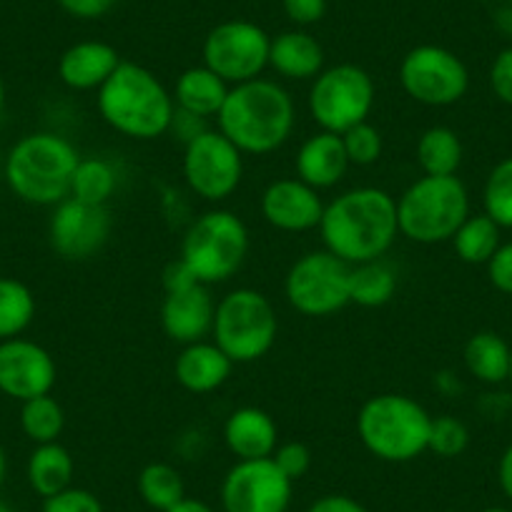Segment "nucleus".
<instances>
[{
    "instance_id": "a211bd4d",
    "label": "nucleus",
    "mask_w": 512,
    "mask_h": 512,
    "mask_svg": "<svg viewBox=\"0 0 512 512\" xmlns=\"http://www.w3.org/2000/svg\"><path fill=\"white\" fill-rule=\"evenodd\" d=\"M216 314V299L211 287L191 284V287L169 292L161 302V329L176 344L201 342L211 334Z\"/></svg>"
},
{
    "instance_id": "a19ab883",
    "label": "nucleus",
    "mask_w": 512,
    "mask_h": 512,
    "mask_svg": "<svg viewBox=\"0 0 512 512\" xmlns=\"http://www.w3.org/2000/svg\"><path fill=\"white\" fill-rule=\"evenodd\" d=\"M282 6L294 26H312L327 13V0H282Z\"/></svg>"
},
{
    "instance_id": "603ef678",
    "label": "nucleus",
    "mask_w": 512,
    "mask_h": 512,
    "mask_svg": "<svg viewBox=\"0 0 512 512\" xmlns=\"http://www.w3.org/2000/svg\"><path fill=\"white\" fill-rule=\"evenodd\" d=\"M510 382H512V362H510Z\"/></svg>"
},
{
    "instance_id": "de8ad7c7",
    "label": "nucleus",
    "mask_w": 512,
    "mask_h": 512,
    "mask_svg": "<svg viewBox=\"0 0 512 512\" xmlns=\"http://www.w3.org/2000/svg\"><path fill=\"white\" fill-rule=\"evenodd\" d=\"M6 470H8V460H6V450L0 447V485L6 480Z\"/></svg>"
},
{
    "instance_id": "20e7f679",
    "label": "nucleus",
    "mask_w": 512,
    "mask_h": 512,
    "mask_svg": "<svg viewBox=\"0 0 512 512\" xmlns=\"http://www.w3.org/2000/svg\"><path fill=\"white\" fill-rule=\"evenodd\" d=\"M81 154L53 131L28 134L8 151L6 181L13 194L33 206H58L71 196L73 171Z\"/></svg>"
},
{
    "instance_id": "ea45409f",
    "label": "nucleus",
    "mask_w": 512,
    "mask_h": 512,
    "mask_svg": "<svg viewBox=\"0 0 512 512\" xmlns=\"http://www.w3.org/2000/svg\"><path fill=\"white\" fill-rule=\"evenodd\" d=\"M490 88L502 103L512 106V48L497 53L490 68Z\"/></svg>"
},
{
    "instance_id": "5701e85b",
    "label": "nucleus",
    "mask_w": 512,
    "mask_h": 512,
    "mask_svg": "<svg viewBox=\"0 0 512 512\" xmlns=\"http://www.w3.org/2000/svg\"><path fill=\"white\" fill-rule=\"evenodd\" d=\"M269 68L287 81H314L324 71V48L312 33L284 31L272 38Z\"/></svg>"
},
{
    "instance_id": "6e6552de",
    "label": "nucleus",
    "mask_w": 512,
    "mask_h": 512,
    "mask_svg": "<svg viewBox=\"0 0 512 512\" xmlns=\"http://www.w3.org/2000/svg\"><path fill=\"white\" fill-rule=\"evenodd\" d=\"M277 337V309L259 289H231L216 302L211 342L234 364H251L267 357Z\"/></svg>"
},
{
    "instance_id": "b1692460",
    "label": "nucleus",
    "mask_w": 512,
    "mask_h": 512,
    "mask_svg": "<svg viewBox=\"0 0 512 512\" xmlns=\"http://www.w3.org/2000/svg\"><path fill=\"white\" fill-rule=\"evenodd\" d=\"M229 83L224 78L216 76L211 68L191 66L176 78V86L171 91L176 103V111H184L189 116L201 118V121H211L219 116L224 108L226 96H229Z\"/></svg>"
},
{
    "instance_id": "6ab92c4d",
    "label": "nucleus",
    "mask_w": 512,
    "mask_h": 512,
    "mask_svg": "<svg viewBox=\"0 0 512 512\" xmlns=\"http://www.w3.org/2000/svg\"><path fill=\"white\" fill-rule=\"evenodd\" d=\"M349 166L352 164H349L347 151H344L342 136L329 134V131H317L309 139H304L297 156H294L297 179L317 191L334 189L337 184H342Z\"/></svg>"
},
{
    "instance_id": "c9c22d12",
    "label": "nucleus",
    "mask_w": 512,
    "mask_h": 512,
    "mask_svg": "<svg viewBox=\"0 0 512 512\" xmlns=\"http://www.w3.org/2000/svg\"><path fill=\"white\" fill-rule=\"evenodd\" d=\"M344 151H347V159L352 166H372L382 159L384 141L379 128L372 126L369 121L357 123L354 128L344 131L342 134Z\"/></svg>"
},
{
    "instance_id": "ddd939ff",
    "label": "nucleus",
    "mask_w": 512,
    "mask_h": 512,
    "mask_svg": "<svg viewBox=\"0 0 512 512\" xmlns=\"http://www.w3.org/2000/svg\"><path fill=\"white\" fill-rule=\"evenodd\" d=\"M269 46L272 38L262 26L251 21H224L211 28L201 56L204 66L211 68L229 86L254 81L269 68Z\"/></svg>"
},
{
    "instance_id": "3c124183",
    "label": "nucleus",
    "mask_w": 512,
    "mask_h": 512,
    "mask_svg": "<svg viewBox=\"0 0 512 512\" xmlns=\"http://www.w3.org/2000/svg\"><path fill=\"white\" fill-rule=\"evenodd\" d=\"M482 512H510V510H502V507H487V510Z\"/></svg>"
},
{
    "instance_id": "2eb2a0df",
    "label": "nucleus",
    "mask_w": 512,
    "mask_h": 512,
    "mask_svg": "<svg viewBox=\"0 0 512 512\" xmlns=\"http://www.w3.org/2000/svg\"><path fill=\"white\" fill-rule=\"evenodd\" d=\"M111 211L108 206H91L68 196L53 206L48 221V239L53 251L66 262H86L106 246L111 236Z\"/></svg>"
},
{
    "instance_id": "cd10ccee",
    "label": "nucleus",
    "mask_w": 512,
    "mask_h": 512,
    "mask_svg": "<svg viewBox=\"0 0 512 512\" xmlns=\"http://www.w3.org/2000/svg\"><path fill=\"white\" fill-rule=\"evenodd\" d=\"M397 287H400L397 269L390 262H384V259H374V262L354 264L352 267L349 297H352V304H357V307H384V304H390L395 299Z\"/></svg>"
},
{
    "instance_id": "c756f323",
    "label": "nucleus",
    "mask_w": 512,
    "mask_h": 512,
    "mask_svg": "<svg viewBox=\"0 0 512 512\" xmlns=\"http://www.w3.org/2000/svg\"><path fill=\"white\" fill-rule=\"evenodd\" d=\"M141 500L156 512H166L186 497L184 477L169 462H149L136 480Z\"/></svg>"
},
{
    "instance_id": "37998d69",
    "label": "nucleus",
    "mask_w": 512,
    "mask_h": 512,
    "mask_svg": "<svg viewBox=\"0 0 512 512\" xmlns=\"http://www.w3.org/2000/svg\"><path fill=\"white\" fill-rule=\"evenodd\" d=\"M161 284H164V294L169 292H179V289L191 287V284H201L196 282V277L191 274V269L186 267L181 259H174V262L166 264L164 274H161Z\"/></svg>"
},
{
    "instance_id": "79ce46f5",
    "label": "nucleus",
    "mask_w": 512,
    "mask_h": 512,
    "mask_svg": "<svg viewBox=\"0 0 512 512\" xmlns=\"http://www.w3.org/2000/svg\"><path fill=\"white\" fill-rule=\"evenodd\" d=\"M118 0H58V6L73 18H81V21H96L103 18Z\"/></svg>"
},
{
    "instance_id": "a18cd8bd",
    "label": "nucleus",
    "mask_w": 512,
    "mask_h": 512,
    "mask_svg": "<svg viewBox=\"0 0 512 512\" xmlns=\"http://www.w3.org/2000/svg\"><path fill=\"white\" fill-rule=\"evenodd\" d=\"M497 480H500L502 492L512 500V445H507V450L502 452L500 465H497Z\"/></svg>"
},
{
    "instance_id": "f257e3e1",
    "label": "nucleus",
    "mask_w": 512,
    "mask_h": 512,
    "mask_svg": "<svg viewBox=\"0 0 512 512\" xmlns=\"http://www.w3.org/2000/svg\"><path fill=\"white\" fill-rule=\"evenodd\" d=\"M319 236L324 249L349 267L384 259L400 236L397 199L379 186H357L324 204Z\"/></svg>"
},
{
    "instance_id": "f3484780",
    "label": "nucleus",
    "mask_w": 512,
    "mask_h": 512,
    "mask_svg": "<svg viewBox=\"0 0 512 512\" xmlns=\"http://www.w3.org/2000/svg\"><path fill=\"white\" fill-rule=\"evenodd\" d=\"M264 221L284 234H304L319 229L324 214V201L317 189L299 181L297 176L277 179L262 191L259 199Z\"/></svg>"
},
{
    "instance_id": "864d4df0",
    "label": "nucleus",
    "mask_w": 512,
    "mask_h": 512,
    "mask_svg": "<svg viewBox=\"0 0 512 512\" xmlns=\"http://www.w3.org/2000/svg\"><path fill=\"white\" fill-rule=\"evenodd\" d=\"M507 3H510V8H512V0H507Z\"/></svg>"
},
{
    "instance_id": "39448f33",
    "label": "nucleus",
    "mask_w": 512,
    "mask_h": 512,
    "mask_svg": "<svg viewBox=\"0 0 512 512\" xmlns=\"http://www.w3.org/2000/svg\"><path fill=\"white\" fill-rule=\"evenodd\" d=\"M357 437L382 462H412L427 452L432 415L402 392H382L359 407Z\"/></svg>"
},
{
    "instance_id": "393cba45",
    "label": "nucleus",
    "mask_w": 512,
    "mask_h": 512,
    "mask_svg": "<svg viewBox=\"0 0 512 512\" xmlns=\"http://www.w3.org/2000/svg\"><path fill=\"white\" fill-rule=\"evenodd\" d=\"M465 367L477 382L482 384H502L510 379L512 347L497 332H475L465 342L462 349Z\"/></svg>"
},
{
    "instance_id": "c85d7f7f",
    "label": "nucleus",
    "mask_w": 512,
    "mask_h": 512,
    "mask_svg": "<svg viewBox=\"0 0 512 512\" xmlns=\"http://www.w3.org/2000/svg\"><path fill=\"white\" fill-rule=\"evenodd\" d=\"M118 189L116 166L101 156H88L78 161L71 181V199L91 206H108Z\"/></svg>"
},
{
    "instance_id": "7ed1b4c3",
    "label": "nucleus",
    "mask_w": 512,
    "mask_h": 512,
    "mask_svg": "<svg viewBox=\"0 0 512 512\" xmlns=\"http://www.w3.org/2000/svg\"><path fill=\"white\" fill-rule=\"evenodd\" d=\"M98 116L116 134L134 141H154L171 131L176 103L154 71L121 61L96 91Z\"/></svg>"
},
{
    "instance_id": "aec40b11",
    "label": "nucleus",
    "mask_w": 512,
    "mask_h": 512,
    "mask_svg": "<svg viewBox=\"0 0 512 512\" xmlns=\"http://www.w3.org/2000/svg\"><path fill=\"white\" fill-rule=\"evenodd\" d=\"M224 445L236 460H264L279 447V427L262 407H236L224 422Z\"/></svg>"
},
{
    "instance_id": "72a5a7b5",
    "label": "nucleus",
    "mask_w": 512,
    "mask_h": 512,
    "mask_svg": "<svg viewBox=\"0 0 512 512\" xmlns=\"http://www.w3.org/2000/svg\"><path fill=\"white\" fill-rule=\"evenodd\" d=\"M482 204L500 229H512V156L492 166L482 189Z\"/></svg>"
},
{
    "instance_id": "f8f14e48",
    "label": "nucleus",
    "mask_w": 512,
    "mask_h": 512,
    "mask_svg": "<svg viewBox=\"0 0 512 512\" xmlns=\"http://www.w3.org/2000/svg\"><path fill=\"white\" fill-rule=\"evenodd\" d=\"M400 86L415 103L445 108L462 101L470 88V71L457 53L442 46H417L400 63Z\"/></svg>"
},
{
    "instance_id": "4c0bfd02",
    "label": "nucleus",
    "mask_w": 512,
    "mask_h": 512,
    "mask_svg": "<svg viewBox=\"0 0 512 512\" xmlns=\"http://www.w3.org/2000/svg\"><path fill=\"white\" fill-rule=\"evenodd\" d=\"M272 460L277 462V467L289 477V480L297 482L302 480V477L309 472V467H312V450H309L304 442H297V440L282 442V445L274 450Z\"/></svg>"
},
{
    "instance_id": "4be33fe9",
    "label": "nucleus",
    "mask_w": 512,
    "mask_h": 512,
    "mask_svg": "<svg viewBox=\"0 0 512 512\" xmlns=\"http://www.w3.org/2000/svg\"><path fill=\"white\" fill-rule=\"evenodd\" d=\"M121 56L103 41H81L66 48L58 61V78L71 91H98L116 71Z\"/></svg>"
},
{
    "instance_id": "4468645a",
    "label": "nucleus",
    "mask_w": 512,
    "mask_h": 512,
    "mask_svg": "<svg viewBox=\"0 0 512 512\" xmlns=\"http://www.w3.org/2000/svg\"><path fill=\"white\" fill-rule=\"evenodd\" d=\"M292 485L272 457L236 460L221 482V507L224 512H287Z\"/></svg>"
},
{
    "instance_id": "0eeeda50",
    "label": "nucleus",
    "mask_w": 512,
    "mask_h": 512,
    "mask_svg": "<svg viewBox=\"0 0 512 512\" xmlns=\"http://www.w3.org/2000/svg\"><path fill=\"white\" fill-rule=\"evenodd\" d=\"M249 229L239 214L229 209L204 211L191 221L181 241V262L196 282L214 287L241 272L249 256Z\"/></svg>"
},
{
    "instance_id": "c03bdc74",
    "label": "nucleus",
    "mask_w": 512,
    "mask_h": 512,
    "mask_svg": "<svg viewBox=\"0 0 512 512\" xmlns=\"http://www.w3.org/2000/svg\"><path fill=\"white\" fill-rule=\"evenodd\" d=\"M307 512H369L362 502L349 495H324L309 505Z\"/></svg>"
},
{
    "instance_id": "9d476101",
    "label": "nucleus",
    "mask_w": 512,
    "mask_h": 512,
    "mask_svg": "<svg viewBox=\"0 0 512 512\" xmlns=\"http://www.w3.org/2000/svg\"><path fill=\"white\" fill-rule=\"evenodd\" d=\"M349 279L352 267L332 251H307L289 267L284 277V297L302 317H332L352 304Z\"/></svg>"
},
{
    "instance_id": "dca6fc26",
    "label": "nucleus",
    "mask_w": 512,
    "mask_h": 512,
    "mask_svg": "<svg viewBox=\"0 0 512 512\" xmlns=\"http://www.w3.org/2000/svg\"><path fill=\"white\" fill-rule=\"evenodd\" d=\"M56 359L46 347L31 339L0 342V392L18 402L51 395L56 384Z\"/></svg>"
},
{
    "instance_id": "7c9ffc66",
    "label": "nucleus",
    "mask_w": 512,
    "mask_h": 512,
    "mask_svg": "<svg viewBox=\"0 0 512 512\" xmlns=\"http://www.w3.org/2000/svg\"><path fill=\"white\" fill-rule=\"evenodd\" d=\"M452 246L465 264H487L500 249V226L485 211L470 214L452 236Z\"/></svg>"
},
{
    "instance_id": "2f4dec72",
    "label": "nucleus",
    "mask_w": 512,
    "mask_h": 512,
    "mask_svg": "<svg viewBox=\"0 0 512 512\" xmlns=\"http://www.w3.org/2000/svg\"><path fill=\"white\" fill-rule=\"evenodd\" d=\"M36 317V297L23 282L0 277V342L16 339Z\"/></svg>"
},
{
    "instance_id": "f704fd0d",
    "label": "nucleus",
    "mask_w": 512,
    "mask_h": 512,
    "mask_svg": "<svg viewBox=\"0 0 512 512\" xmlns=\"http://www.w3.org/2000/svg\"><path fill=\"white\" fill-rule=\"evenodd\" d=\"M467 445H470V430H467L465 422L452 415L432 417L427 450L435 452L437 457L452 460V457H460L467 450Z\"/></svg>"
},
{
    "instance_id": "9b49d317",
    "label": "nucleus",
    "mask_w": 512,
    "mask_h": 512,
    "mask_svg": "<svg viewBox=\"0 0 512 512\" xmlns=\"http://www.w3.org/2000/svg\"><path fill=\"white\" fill-rule=\"evenodd\" d=\"M181 171L191 194L209 204L231 199L244 179V154L221 134L219 128H206L184 144Z\"/></svg>"
},
{
    "instance_id": "412c9836",
    "label": "nucleus",
    "mask_w": 512,
    "mask_h": 512,
    "mask_svg": "<svg viewBox=\"0 0 512 512\" xmlns=\"http://www.w3.org/2000/svg\"><path fill=\"white\" fill-rule=\"evenodd\" d=\"M234 362L214 342L184 344L174 359V377L181 390L191 395H211L221 390L231 377Z\"/></svg>"
},
{
    "instance_id": "1a4fd4ad",
    "label": "nucleus",
    "mask_w": 512,
    "mask_h": 512,
    "mask_svg": "<svg viewBox=\"0 0 512 512\" xmlns=\"http://www.w3.org/2000/svg\"><path fill=\"white\" fill-rule=\"evenodd\" d=\"M374 101H377V86L357 63H337L324 68L312 81L307 96L309 116L314 118L319 131L339 136L357 123L369 121Z\"/></svg>"
},
{
    "instance_id": "a878e982",
    "label": "nucleus",
    "mask_w": 512,
    "mask_h": 512,
    "mask_svg": "<svg viewBox=\"0 0 512 512\" xmlns=\"http://www.w3.org/2000/svg\"><path fill=\"white\" fill-rule=\"evenodd\" d=\"M73 475H76V462L61 442L36 445L28 457V482L43 500L71 487Z\"/></svg>"
},
{
    "instance_id": "f03ea898",
    "label": "nucleus",
    "mask_w": 512,
    "mask_h": 512,
    "mask_svg": "<svg viewBox=\"0 0 512 512\" xmlns=\"http://www.w3.org/2000/svg\"><path fill=\"white\" fill-rule=\"evenodd\" d=\"M297 126V106L282 83L254 78L229 88L216 128L244 156H269L282 149Z\"/></svg>"
},
{
    "instance_id": "8fccbe9b",
    "label": "nucleus",
    "mask_w": 512,
    "mask_h": 512,
    "mask_svg": "<svg viewBox=\"0 0 512 512\" xmlns=\"http://www.w3.org/2000/svg\"><path fill=\"white\" fill-rule=\"evenodd\" d=\"M0 512H16V510H13V507H8L6 502H0Z\"/></svg>"
},
{
    "instance_id": "09e8293b",
    "label": "nucleus",
    "mask_w": 512,
    "mask_h": 512,
    "mask_svg": "<svg viewBox=\"0 0 512 512\" xmlns=\"http://www.w3.org/2000/svg\"><path fill=\"white\" fill-rule=\"evenodd\" d=\"M3 106H6V83L0 78V111H3Z\"/></svg>"
},
{
    "instance_id": "bb28decb",
    "label": "nucleus",
    "mask_w": 512,
    "mask_h": 512,
    "mask_svg": "<svg viewBox=\"0 0 512 512\" xmlns=\"http://www.w3.org/2000/svg\"><path fill=\"white\" fill-rule=\"evenodd\" d=\"M462 156V141L450 126H430L417 139L415 159L425 176H457Z\"/></svg>"
},
{
    "instance_id": "58836bf2",
    "label": "nucleus",
    "mask_w": 512,
    "mask_h": 512,
    "mask_svg": "<svg viewBox=\"0 0 512 512\" xmlns=\"http://www.w3.org/2000/svg\"><path fill=\"white\" fill-rule=\"evenodd\" d=\"M487 277L490 284L502 294H512V241L500 244V249L487 262Z\"/></svg>"
},
{
    "instance_id": "49530a36",
    "label": "nucleus",
    "mask_w": 512,
    "mask_h": 512,
    "mask_svg": "<svg viewBox=\"0 0 512 512\" xmlns=\"http://www.w3.org/2000/svg\"><path fill=\"white\" fill-rule=\"evenodd\" d=\"M166 512H214L204 500H196V497H184L179 505H174Z\"/></svg>"
},
{
    "instance_id": "423d86ee",
    "label": "nucleus",
    "mask_w": 512,
    "mask_h": 512,
    "mask_svg": "<svg viewBox=\"0 0 512 512\" xmlns=\"http://www.w3.org/2000/svg\"><path fill=\"white\" fill-rule=\"evenodd\" d=\"M470 216V194L460 176H425L412 181L397 196L400 236L415 244L452 241Z\"/></svg>"
},
{
    "instance_id": "473e14b6",
    "label": "nucleus",
    "mask_w": 512,
    "mask_h": 512,
    "mask_svg": "<svg viewBox=\"0 0 512 512\" xmlns=\"http://www.w3.org/2000/svg\"><path fill=\"white\" fill-rule=\"evenodd\" d=\"M21 430L36 445L46 442H58L63 427H66V412L61 402L51 395L33 397V400L21 402Z\"/></svg>"
},
{
    "instance_id": "e433bc0d",
    "label": "nucleus",
    "mask_w": 512,
    "mask_h": 512,
    "mask_svg": "<svg viewBox=\"0 0 512 512\" xmlns=\"http://www.w3.org/2000/svg\"><path fill=\"white\" fill-rule=\"evenodd\" d=\"M41 512H103V505L91 490L71 485L58 495L46 497Z\"/></svg>"
}]
</instances>
